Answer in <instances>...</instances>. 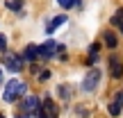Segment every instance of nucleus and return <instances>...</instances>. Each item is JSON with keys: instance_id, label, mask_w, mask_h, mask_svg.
<instances>
[{"instance_id": "1", "label": "nucleus", "mask_w": 123, "mask_h": 118, "mask_svg": "<svg viewBox=\"0 0 123 118\" xmlns=\"http://www.w3.org/2000/svg\"><path fill=\"white\" fill-rule=\"evenodd\" d=\"M27 93V84L21 82V79H12V82H7V86H5V93H2V100L5 102H16L21 96H25Z\"/></svg>"}, {"instance_id": "2", "label": "nucleus", "mask_w": 123, "mask_h": 118, "mask_svg": "<svg viewBox=\"0 0 123 118\" xmlns=\"http://www.w3.org/2000/svg\"><path fill=\"white\" fill-rule=\"evenodd\" d=\"M98 82H100V70H98V68L87 70V75H84V79H82V91H84V93L96 91Z\"/></svg>"}, {"instance_id": "3", "label": "nucleus", "mask_w": 123, "mask_h": 118, "mask_svg": "<svg viewBox=\"0 0 123 118\" xmlns=\"http://www.w3.org/2000/svg\"><path fill=\"white\" fill-rule=\"evenodd\" d=\"M57 50L62 52V50H64V45L55 43V41H46L43 45H39V57H43V59H53L55 55H57Z\"/></svg>"}, {"instance_id": "4", "label": "nucleus", "mask_w": 123, "mask_h": 118, "mask_svg": "<svg viewBox=\"0 0 123 118\" xmlns=\"http://www.w3.org/2000/svg\"><path fill=\"white\" fill-rule=\"evenodd\" d=\"M57 114H59V109L55 107V102L50 100V98H46L41 109L37 111V118H57Z\"/></svg>"}, {"instance_id": "5", "label": "nucleus", "mask_w": 123, "mask_h": 118, "mask_svg": "<svg viewBox=\"0 0 123 118\" xmlns=\"http://www.w3.org/2000/svg\"><path fill=\"white\" fill-rule=\"evenodd\" d=\"M2 64H5V68L12 70V73H21V70H23V59L21 57H14V55H5Z\"/></svg>"}, {"instance_id": "6", "label": "nucleus", "mask_w": 123, "mask_h": 118, "mask_svg": "<svg viewBox=\"0 0 123 118\" xmlns=\"http://www.w3.org/2000/svg\"><path fill=\"white\" fill-rule=\"evenodd\" d=\"M110 73H112L114 79H119L123 75V61H121L119 55H112V57H110Z\"/></svg>"}, {"instance_id": "7", "label": "nucleus", "mask_w": 123, "mask_h": 118, "mask_svg": "<svg viewBox=\"0 0 123 118\" xmlns=\"http://www.w3.org/2000/svg\"><path fill=\"white\" fill-rule=\"evenodd\" d=\"M39 109H41V105H39V98L37 96H27L25 100H23V111H25V114H34L37 116Z\"/></svg>"}, {"instance_id": "8", "label": "nucleus", "mask_w": 123, "mask_h": 118, "mask_svg": "<svg viewBox=\"0 0 123 118\" xmlns=\"http://www.w3.org/2000/svg\"><path fill=\"white\" fill-rule=\"evenodd\" d=\"M66 21H68V16H55V18H53V21H50V23H48V25H46V34H53V32H55V30H57V27H59V25H64V23H66Z\"/></svg>"}, {"instance_id": "9", "label": "nucleus", "mask_w": 123, "mask_h": 118, "mask_svg": "<svg viewBox=\"0 0 123 118\" xmlns=\"http://www.w3.org/2000/svg\"><path fill=\"white\" fill-rule=\"evenodd\" d=\"M37 57H39V45H27V48H25V52H23V59L34 61Z\"/></svg>"}, {"instance_id": "10", "label": "nucleus", "mask_w": 123, "mask_h": 118, "mask_svg": "<svg viewBox=\"0 0 123 118\" xmlns=\"http://www.w3.org/2000/svg\"><path fill=\"white\" fill-rule=\"evenodd\" d=\"M116 43H119V39H116L114 32H105V45H107V48L114 50V48H116Z\"/></svg>"}, {"instance_id": "11", "label": "nucleus", "mask_w": 123, "mask_h": 118, "mask_svg": "<svg viewBox=\"0 0 123 118\" xmlns=\"http://www.w3.org/2000/svg\"><path fill=\"white\" fill-rule=\"evenodd\" d=\"M98 50H100V43H91V45H89V64H96Z\"/></svg>"}, {"instance_id": "12", "label": "nucleus", "mask_w": 123, "mask_h": 118, "mask_svg": "<svg viewBox=\"0 0 123 118\" xmlns=\"http://www.w3.org/2000/svg\"><path fill=\"white\" fill-rule=\"evenodd\" d=\"M7 9H12V11H21V9H23V0H7Z\"/></svg>"}, {"instance_id": "13", "label": "nucleus", "mask_w": 123, "mask_h": 118, "mask_svg": "<svg viewBox=\"0 0 123 118\" xmlns=\"http://www.w3.org/2000/svg\"><path fill=\"white\" fill-rule=\"evenodd\" d=\"M112 25H123V7L116 9V14L112 16Z\"/></svg>"}, {"instance_id": "14", "label": "nucleus", "mask_w": 123, "mask_h": 118, "mask_svg": "<svg viewBox=\"0 0 123 118\" xmlns=\"http://www.w3.org/2000/svg\"><path fill=\"white\" fill-rule=\"evenodd\" d=\"M121 114V102H112V105H110V116H119Z\"/></svg>"}, {"instance_id": "15", "label": "nucleus", "mask_w": 123, "mask_h": 118, "mask_svg": "<svg viewBox=\"0 0 123 118\" xmlns=\"http://www.w3.org/2000/svg\"><path fill=\"white\" fill-rule=\"evenodd\" d=\"M57 2H59L64 9H71V7H75V5H78V0H57Z\"/></svg>"}, {"instance_id": "16", "label": "nucleus", "mask_w": 123, "mask_h": 118, "mask_svg": "<svg viewBox=\"0 0 123 118\" xmlns=\"http://www.w3.org/2000/svg\"><path fill=\"white\" fill-rule=\"evenodd\" d=\"M59 96L64 98V100H68V98H71V91H68V86H59Z\"/></svg>"}, {"instance_id": "17", "label": "nucleus", "mask_w": 123, "mask_h": 118, "mask_svg": "<svg viewBox=\"0 0 123 118\" xmlns=\"http://www.w3.org/2000/svg\"><path fill=\"white\" fill-rule=\"evenodd\" d=\"M7 50V41H5V36L0 34V52H5Z\"/></svg>"}, {"instance_id": "18", "label": "nucleus", "mask_w": 123, "mask_h": 118, "mask_svg": "<svg viewBox=\"0 0 123 118\" xmlns=\"http://www.w3.org/2000/svg\"><path fill=\"white\" fill-rule=\"evenodd\" d=\"M48 77H50V70H43V73L39 75V79H41V82H46V79H48Z\"/></svg>"}, {"instance_id": "19", "label": "nucleus", "mask_w": 123, "mask_h": 118, "mask_svg": "<svg viewBox=\"0 0 123 118\" xmlns=\"http://www.w3.org/2000/svg\"><path fill=\"white\" fill-rule=\"evenodd\" d=\"M116 102H121V105H123V91L119 93V96H116Z\"/></svg>"}, {"instance_id": "20", "label": "nucleus", "mask_w": 123, "mask_h": 118, "mask_svg": "<svg viewBox=\"0 0 123 118\" xmlns=\"http://www.w3.org/2000/svg\"><path fill=\"white\" fill-rule=\"evenodd\" d=\"M18 118H27V114H21V116H18Z\"/></svg>"}, {"instance_id": "21", "label": "nucleus", "mask_w": 123, "mask_h": 118, "mask_svg": "<svg viewBox=\"0 0 123 118\" xmlns=\"http://www.w3.org/2000/svg\"><path fill=\"white\" fill-rule=\"evenodd\" d=\"M0 82H2V70H0Z\"/></svg>"}, {"instance_id": "22", "label": "nucleus", "mask_w": 123, "mask_h": 118, "mask_svg": "<svg viewBox=\"0 0 123 118\" xmlns=\"http://www.w3.org/2000/svg\"><path fill=\"white\" fill-rule=\"evenodd\" d=\"M119 27H121V34H123V25H119Z\"/></svg>"}, {"instance_id": "23", "label": "nucleus", "mask_w": 123, "mask_h": 118, "mask_svg": "<svg viewBox=\"0 0 123 118\" xmlns=\"http://www.w3.org/2000/svg\"><path fill=\"white\" fill-rule=\"evenodd\" d=\"M0 118H5V116H2V114H0Z\"/></svg>"}]
</instances>
